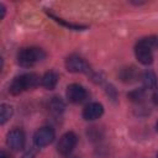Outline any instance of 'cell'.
<instances>
[{
	"label": "cell",
	"instance_id": "cell-15",
	"mask_svg": "<svg viewBox=\"0 0 158 158\" xmlns=\"http://www.w3.org/2000/svg\"><path fill=\"white\" fill-rule=\"evenodd\" d=\"M127 96H128V99H130L131 101L138 102V101H142V100L144 99L146 94H144V90H143V89H136V90H132L131 93H128Z\"/></svg>",
	"mask_w": 158,
	"mask_h": 158
},
{
	"label": "cell",
	"instance_id": "cell-20",
	"mask_svg": "<svg viewBox=\"0 0 158 158\" xmlns=\"http://www.w3.org/2000/svg\"><path fill=\"white\" fill-rule=\"evenodd\" d=\"M157 158H158V153H157Z\"/></svg>",
	"mask_w": 158,
	"mask_h": 158
},
{
	"label": "cell",
	"instance_id": "cell-17",
	"mask_svg": "<svg viewBox=\"0 0 158 158\" xmlns=\"http://www.w3.org/2000/svg\"><path fill=\"white\" fill-rule=\"evenodd\" d=\"M0 158H12V156L10 153H7L6 151H1L0 153Z\"/></svg>",
	"mask_w": 158,
	"mask_h": 158
},
{
	"label": "cell",
	"instance_id": "cell-6",
	"mask_svg": "<svg viewBox=\"0 0 158 158\" xmlns=\"http://www.w3.org/2000/svg\"><path fill=\"white\" fill-rule=\"evenodd\" d=\"M135 56L138 59V62L141 64L148 65L153 62V53H152V48L149 46H147L142 40H139L135 47Z\"/></svg>",
	"mask_w": 158,
	"mask_h": 158
},
{
	"label": "cell",
	"instance_id": "cell-14",
	"mask_svg": "<svg viewBox=\"0 0 158 158\" xmlns=\"http://www.w3.org/2000/svg\"><path fill=\"white\" fill-rule=\"evenodd\" d=\"M12 112H14V109L11 105L1 104V106H0V123L4 125L12 116Z\"/></svg>",
	"mask_w": 158,
	"mask_h": 158
},
{
	"label": "cell",
	"instance_id": "cell-13",
	"mask_svg": "<svg viewBox=\"0 0 158 158\" xmlns=\"http://www.w3.org/2000/svg\"><path fill=\"white\" fill-rule=\"evenodd\" d=\"M120 78L125 83H131L137 78V70L135 67H126L120 72Z\"/></svg>",
	"mask_w": 158,
	"mask_h": 158
},
{
	"label": "cell",
	"instance_id": "cell-11",
	"mask_svg": "<svg viewBox=\"0 0 158 158\" xmlns=\"http://www.w3.org/2000/svg\"><path fill=\"white\" fill-rule=\"evenodd\" d=\"M142 81L144 88L147 89H157V84H158V79L157 75L154 74V72L152 70H146L142 75Z\"/></svg>",
	"mask_w": 158,
	"mask_h": 158
},
{
	"label": "cell",
	"instance_id": "cell-12",
	"mask_svg": "<svg viewBox=\"0 0 158 158\" xmlns=\"http://www.w3.org/2000/svg\"><path fill=\"white\" fill-rule=\"evenodd\" d=\"M48 107H49V110H51L53 114L59 115V114H62V112L64 111L65 104H64V101H63L60 98L54 96V98L51 99V101H49V104H48Z\"/></svg>",
	"mask_w": 158,
	"mask_h": 158
},
{
	"label": "cell",
	"instance_id": "cell-18",
	"mask_svg": "<svg viewBox=\"0 0 158 158\" xmlns=\"http://www.w3.org/2000/svg\"><path fill=\"white\" fill-rule=\"evenodd\" d=\"M0 9H1V19H4V17H5V12H6L5 5H4V4H1V5H0Z\"/></svg>",
	"mask_w": 158,
	"mask_h": 158
},
{
	"label": "cell",
	"instance_id": "cell-3",
	"mask_svg": "<svg viewBox=\"0 0 158 158\" xmlns=\"http://www.w3.org/2000/svg\"><path fill=\"white\" fill-rule=\"evenodd\" d=\"M54 137H56L54 130L52 127L44 126V127L38 128L35 132V135H33V142H35V146L36 147L42 148V147H46V146L51 144L53 142Z\"/></svg>",
	"mask_w": 158,
	"mask_h": 158
},
{
	"label": "cell",
	"instance_id": "cell-19",
	"mask_svg": "<svg viewBox=\"0 0 158 158\" xmlns=\"http://www.w3.org/2000/svg\"><path fill=\"white\" fill-rule=\"evenodd\" d=\"M156 127H157V131H158V122H157V125H156Z\"/></svg>",
	"mask_w": 158,
	"mask_h": 158
},
{
	"label": "cell",
	"instance_id": "cell-8",
	"mask_svg": "<svg viewBox=\"0 0 158 158\" xmlns=\"http://www.w3.org/2000/svg\"><path fill=\"white\" fill-rule=\"evenodd\" d=\"M88 93L85 90L84 86H81L80 84H70L67 88V98L70 102L73 104H79L84 99H86Z\"/></svg>",
	"mask_w": 158,
	"mask_h": 158
},
{
	"label": "cell",
	"instance_id": "cell-7",
	"mask_svg": "<svg viewBox=\"0 0 158 158\" xmlns=\"http://www.w3.org/2000/svg\"><path fill=\"white\" fill-rule=\"evenodd\" d=\"M6 144L14 151L22 149L25 146V133L19 128L11 130L6 136Z\"/></svg>",
	"mask_w": 158,
	"mask_h": 158
},
{
	"label": "cell",
	"instance_id": "cell-2",
	"mask_svg": "<svg viewBox=\"0 0 158 158\" xmlns=\"http://www.w3.org/2000/svg\"><path fill=\"white\" fill-rule=\"evenodd\" d=\"M44 58H46L44 51L41 49V48H38V47L22 48L17 53V63L21 67H25V68L33 67L36 63L43 60Z\"/></svg>",
	"mask_w": 158,
	"mask_h": 158
},
{
	"label": "cell",
	"instance_id": "cell-10",
	"mask_svg": "<svg viewBox=\"0 0 158 158\" xmlns=\"http://www.w3.org/2000/svg\"><path fill=\"white\" fill-rule=\"evenodd\" d=\"M58 79H59V75L58 73H56L54 70H49L47 73H44V75L41 78V84L48 89V90H52L56 88L57 83H58Z\"/></svg>",
	"mask_w": 158,
	"mask_h": 158
},
{
	"label": "cell",
	"instance_id": "cell-16",
	"mask_svg": "<svg viewBox=\"0 0 158 158\" xmlns=\"http://www.w3.org/2000/svg\"><path fill=\"white\" fill-rule=\"evenodd\" d=\"M142 41H143L147 46H149L151 48L158 47V36H149V37L142 38Z\"/></svg>",
	"mask_w": 158,
	"mask_h": 158
},
{
	"label": "cell",
	"instance_id": "cell-1",
	"mask_svg": "<svg viewBox=\"0 0 158 158\" xmlns=\"http://www.w3.org/2000/svg\"><path fill=\"white\" fill-rule=\"evenodd\" d=\"M38 84H40V75H37L36 73H26L16 77L11 81L9 86V91L12 95H19L26 90L36 88Z\"/></svg>",
	"mask_w": 158,
	"mask_h": 158
},
{
	"label": "cell",
	"instance_id": "cell-4",
	"mask_svg": "<svg viewBox=\"0 0 158 158\" xmlns=\"http://www.w3.org/2000/svg\"><path fill=\"white\" fill-rule=\"evenodd\" d=\"M65 68L70 73H89L90 67L78 54H72L65 59Z\"/></svg>",
	"mask_w": 158,
	"mask_h": 158
},
{
	"label": "cell",
	"instance_id": "cell-5",
	"mask_svg": "<svg viewBox=\"0 0 158 158\" xmlns=\"http://www.w3.org/2000/svg\"><path fill=\"white\" fill-rule=\"evenodd\" d=\"M77 142H78L77 135H75L74 132H67V133H64V135L59 138L57 149H58V152H59L62 156H68V154H70V153L73 152V149L75 148Z\"/></svg>",
	"mask_w": 158,
	"mask_h": 158
},
{
	"label": "cell",
	"instance_id": "cell-9",
	"mask_svg": "<svg viewBox=\"0 0 158 158\" xmlns=\"http://www.w3.org/2000/svg\"><path fill=\"white\" fill-rule=\"evenodd\" d=\"M104 114V106L99 102H90L83 109V118L86 121H94Z\"/></svg>",
	"mask_w": 158,
	"mask_h": 158
}]
</instances>
